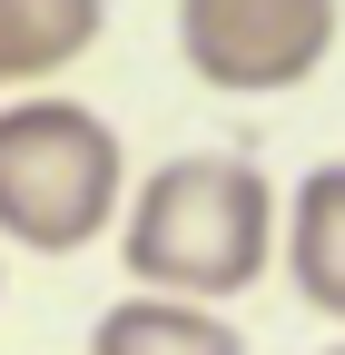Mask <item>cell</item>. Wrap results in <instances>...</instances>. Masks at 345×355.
<instances>
[{"instance_id": "obj_4", "label": "cell", "mask_w": 345, "mask_h": 355, "mask_svg": "<svg viewBox=\"0 0 345 355\" xmlns=\"http://www.w3.org/2000/svg\"><path fill=\"white\" fill-rule=\"evenodd\" d=\"M286 277L316 316H345V158H326L286 217Z\"/></svg>"}, {"instance_id": "obj_6", "label": "cell", "mask_w": 345, "mask_h": 355, "mask_svg": "<svg viewBox=\"0 0 345 355\" xmlns=\"http://www.w3.org/2000/svg\"><path fill=\"white\" fill-rule=\"evenodd\" d=\"M99 0H0V89L10 79H50L99 40Z\"/></svg>"}, {"instance_id": "obj_7", "label": "cell", "mask_w": 345, "mask_h": 355, "mask_svg": "<svg viewBox=\"0 0 345 355\" xmlns=\"http://www.w3.org/2000/svg\"><path fill=\"white\" fill-rule=\"evenodd\" d=\"M326 355H345V345H326Z\"/></svg>"}, {"instance_id": "obj_1", "label": "cell", "mask_w": 345, "mask_h": 355, "mask_svg": "<svg viewBox=\"0 0 345 355\" xmlns=\"http://www.w3.org/2000/svg\"><path fill=\"white\" fill-rule=\"evenodd\" d=\"M118 257L148 296H178V306L247 296L276 266V188L247 158H168L128 207Z\"/></svg>"}, {"instance_id": "obj_5", "label": "cell", "mask_w": 345, "mask_h": 355, "mask_svg": "<svg viewBox=\"0 0 345 355\" xmlns=\"http://www.w3.org/2000/svg\"><path fill=\"white\" fill-rule=\"evenodd\" d=\"M89 355H247L237 326H218L207 306H178V296H128L89 326Z\"/></svg>"}, {"instance_id": "obj_3", "label": "cell", "mask_w": 345, "mask_h": 355, "mask_svg": "<svg viewBox=\"0 0 345 355\" xmlns=\"http://www.w3.org/2000/svg\"><path fill=\"white\" fill-rule=\"evenodd\" d=\"M335 30H345L335 0H188L178 60L227 99H267V89H296L335 50Z\"/></svg>"}, {"instance_id": "obj_2", "label": "cell", "mask_w": 345, "mask_h": 355, "mask_svg": "<svg viewBox=\"0 0 345 355\" xmlns=\"http://www.w3.org/2000/svg\"><path fill=\"white\" fill-rule=\"evenodd\" d=\"M118 217V128L79 99L0 109V237L39 257H79Z\"/></svg>"}]
</instances>
